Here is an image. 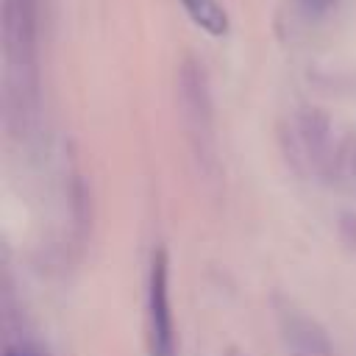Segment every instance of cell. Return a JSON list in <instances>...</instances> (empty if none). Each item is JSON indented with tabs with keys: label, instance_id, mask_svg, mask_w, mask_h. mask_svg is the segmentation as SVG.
<instances>
[{
	"label": "cell",
	"instance_id": "cell-3",
	"mask_svg": "<svg viewBox=\"0 0 356 356\" xmlns=\"http://www.w3.org/2000/svg\"><path fill=\"white\" fill-rule=\"evenodd\" d=\"M281 142L286 150V159L300 172L323 175L334 161V139H331V122L320 108H298L284 131Z\"/></svg>",
	"mask_w": 356,
	"mask_h": 356
},
{
	"label": "cell",
	"instance_id": "cell-5",
	"mask_svg": "<svg viewBox=\"0 0 356 356\" xmlns=\"http://www.w3.org/2000/svg\"><path fill=\"white\" fill-rule=\"evenodd\" d=\"M275 323L286 356H334V345L325 328L300 306L286 298H275Z\"/></svg>",
	"mask_w": 356,
	"mask_h": 356
},
{
	"label": "cell",
	"instance_id": "cell-6",
	"mask_svg": "<svg viewBox=\"0 0 356 356\" xmlns=\"http://www.w3.org/2000/svg\"><path fill=\"white\" fill-rule=\"evenodd\" d=\"M184 14L209 36H225L231 31L228 11L220 0H178Z\"/></svg>",
	"mask_w": 356,
	"mask_h": 356
},
{
	"label": "cell",
	"instance_id": "cell-2",
	"mask_svg": "<svg viewBox=\"0 0 356 356\" xmlns=\"http://www.w3.org/2000/svg\"><path fill=\"white\" fill-rule=\"evenodd\" d=\"M175 106H178L186 145L200 172L214 178L220 159H217V117H214L211 81H209L206 64L192 53L181 56L175 67Z\"/></svg>",
	"mask_w": 356,
	"mask_h": 356
},
{
	"label": "cell",
	"instance_id": "cell-1",
	"mask_svg": "<svg viewBox=\"0 0 356 356\" xmlns=\"http://www.w3.org/2000/svg\"><path fill=\"white\" fill-rule=\"evenodd\" d=\"M3 28V111L11 134L25 136L39 111L42 0H0Z\"/></svg>",
	"mask_w": 356,
	"mask_h": 356
},
{
	"label": "cell",
	"instance_id": "cell-7",
	"mask_svg": "<svg viewBox=\"0 0 356 356\" xmlns=\"http://www.w3.org/2000/svg\"><path fill=\"white\" fill-rule=\"evenodd\" d=\"M295 6L306 19H325L328 14L337 11L339 0H295Z\"/></svg>",
	"mask_w": 356,
	"mask_h": 356
},
{
	"label": "cell",
	"instance_id": "cell-4",
	"mask_svg": "<svg viewBox=\"0 0 356 356\" xmlns=\"http://www.w3.org/2000/svg\"><path fill=\"white\" fill-rule=\"evenodd\" d=\"M147 353L175 356V320L170 300V256L164 248L153 250L147 273Z\"/></svg>",
	"mask_w": 356,
	"mask_h": 356
}]
</instances>
